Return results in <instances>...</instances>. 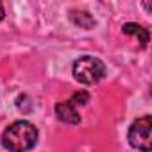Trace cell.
Segmentation results:
<instances>
[{
  "instance_id": "obj_4",
  "label": "cell",
  "mask_w": 152,
  "mask_h": 152,
  "mask_svg": "<svg viewBox=\"0 0 152 152\" xmlns=\"http://www.w3.org/2000/svg\"><path fill=\"white\" fill-rule=\"evenodd\" d=\"M56 116L70 125H77L81 124V115L77 111V106H75L72 100H64V102H57L56 104Z\"/></svg>"
},
{
  "instance_id": "obj_6",
  "label": "cell",
  "mask_w": 152,
  "mask_h": 152,
  "mask_svg": "<svg viewBox=\"0 0 152 152\" xmlns=\"http://www.w3.org/2000/svg\"><path fill=\"white\" fill-rule=\"evenodd\" d=\"M70 18L75 25H79L83 29H91L95 25V18L88 13V11H79V9H73L70 13Z\"/></svg>"
},
{
  "instance_id": "obj_8",
  "label": "cell",
  "mask_w": 152,
  "mask_h": 152,
  "mask_svg": "<svg viewBox=\"0 0 152 152\" xmlns=\"http://www.w3.org/2000/svg\"><path fill=\"white\" fill-rule=\"evenodd\" d=\"M4 16H6V11H4V7H2V4H0V22L4 20Z\"/></svg>"
},
{
  "instance_id": "obj_5",
  "label": "cell",
  "mask_w": 152,
  "mask_h": 152,
  "mask_svg": "<svg viewBox=\"0 0 152 152\" xmlns=\"http://www.w3.org/2000/svg\"><path fill=\"white\" fill-rule=\"evenodd\" d=\"M122 31L125 32V34H129V36H136L138 38V41H140V45L145 48L147 47V43H148V31L143 27V25H138V23H132V22H129V23H125L124 27H122Z\"/></svg>"
},
{
  "instance_id": "obj_3",
  "label": "cell",
  "mask_w": 152,
  "mask_h": 152,
  "mask_svg": "<svg viewBox=\"0 0 152 152\" xmlns=\"http://www.w3.org/2000/svg\"><path fill=\"white\" fill-rule=\"evenodd\" d=\"M150 131H152V118L150 115H143L140 118H136L127 132V141L134 150L140 152H150L152 150V138H150Z\"/></svg>"
},
{
  "instance_id": "obj_7",
  "label": "cell",
  "mask_w": 152,
  "mask_h": 152,
  "mask_svg": "<svg viewBox=\"0 0 152 152\" xmlns=\"http://www.w3.org/2000/svg\"><path fill=\"white\" fill-rule=\"evenodd\" d=\"M90 99H91V97H90V93H88V91H77V93H73V95H72V99H70V100L79 107V106H86Z\"/></svg>"
},
{
  "instance_id": "obj_1",
  "label": "cell",
  "mask_w": 152,
  "mask_h": 152,
  "mask_svg": "<svg viewBox=\"0 0 152 152\" xmlns=\"http://www.w3.org/2000/svg\"><path fill=\"white\" fill-rule=\"evenodd\" d=\"M38 127L29 120H16L2 132V145L9 152H29L38 143Z\"/></svg>"
},
{
  "instance_id": "obj_2",
  "label": "cell",
  "mask_w": 152,
  "mask_h": 152,
  "mask_svg": "<svg viewBox=\"0 0 152 152\" xmlns=\"http://www.w3.org/2000/svg\"><path fill=\"white\" fill-rule=\"evenodd\" d=\"M73 79L83 86H95L106 77V64L95 56H81L72 66Z\"/></svg>"
}]
</instances>
